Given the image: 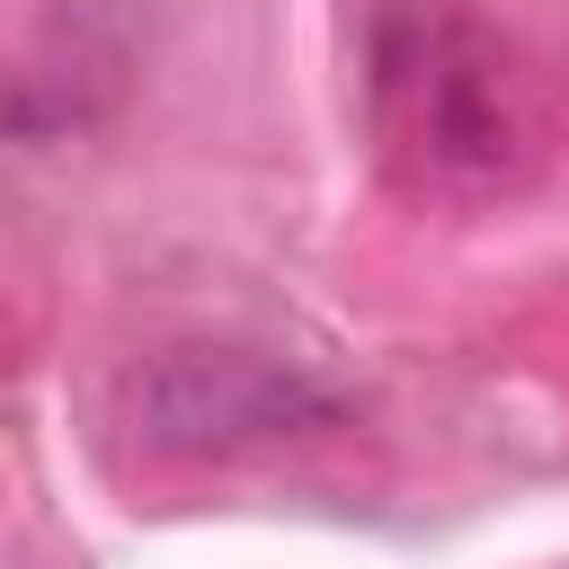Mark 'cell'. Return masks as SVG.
Here are the masks:
<instances>
[{
    "instance_id": "2",
    "label": "cell",
    "mask_w": 569,
    "mask_h": 569,
    "mask_svg": "<svg viewBox=\"0 0 569 569\" xmlns=\"http://www.w3.org/2000/svg\"><path fill=\"white\" fill-rule=\"evenodd\" d=\"M338 400L302 373V365H276L258 347H169L142 382H133V427L142 445L160 453H187V462H222V453H249V445H284V436H311L329 427Z\"/></svg>"
},
{
    "instance_id": "1",
    "label": "cell",
    "mask_w": 569,
    "mask_h": 569,
    "mask_svg": "<svg viewBox=\"0 0 569 569\" xmlns=\"http://www.w3.org/2000/svg\"><path fill=\"white\" fill-rule=\"evenodd\" d=\"M365 133L409 204H498L542 151L516 44L462 0H382L365 18Z\"/></svg>"
}]
</instances>
